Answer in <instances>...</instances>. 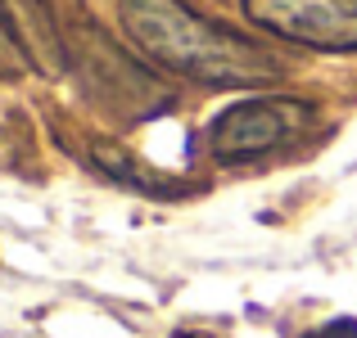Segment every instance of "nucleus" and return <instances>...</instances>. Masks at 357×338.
<instances>
[{"label":"nucleus","instance_id":"obj_1","mask_svg":"<svg viewBox=\"0 0 357 338\" xmlns=\"http://www.w3.org/2000/svg\"><path fill=\"white\" fill-rule=\"evenodd\" d=\"M118 23L149 63L204 86L236 90L285 77V63L271 50L218 18H204L185 0H118Z\"/></svg>","mask_w":357,"mask_h":338},{"label":"nucleus","instance_id":"obj_2","mask_svg":"<svg viewBox=\"0 0 357 338\" xmlns=\"http://www.w3.org/2000/svg\"><path fill=\"white\" fill-rule=\"evenodd\" d=\"M68 59L73 68L82 72V86L96 104H105L109 113H118L122 122H136V118H154L158 108L172 104L163 86L140 68L131 54H122L96 23H77L68 41Z\"/></svg>","mask_w":357,"mask_h":338},{"label":"nucleus","instance_id":"obj_3","mask_svg":"<svg viewBox=\"0 0 357 338\" xmlns=\"http://www.w3.org/2000/svg\"><path fill=\"white\" fill-rule=\"evenodd\" d=\"M312 118H317V108L307 99H289V95L240 99V104L222 108L208 122V154L218 163H249V158H262L271 149H280Z\"/></svg>","mask_w":357,"mask_h":338},{"label":"nucleus","instance_id":"obj_4","mask_svg":"<svg viewBox=\"0 0 357 338\" xmlns=\"http://www.w3.org/2000/svg\"><path fill=\"white\" fill-rule=\"evenodd\" d=\"M244 18L280 41L357 54V0H240Z\"/></svg>","mask_w":357,"mask_h":338},{"label":"nucleus","instance_id":"obj_5","mask_svg":"<svg viewBox=\"0 0 357 338\" xmlns=\"http://www.w3.org/2000/svg\"><path fill=\"white\" fill-rule=\"evenodd\" d=\"M0 14H5L27 68H36L41 77H59L68 68V41L59 32L50 0H0Z\"/></svg>","mask_w":357,"mask_h":338},{"label":"nucleus","instance_id":"obj_6","mask_svg":"<svg viewBox=\"0 0 357 338\" xmlns=\"http://www.w3.org/2000/svg\"><path fill=\"white\" fill-rule=\"evenodd\" d=\"M91 154H96V163H100V172H109L114 181H122V185H131V190H140V194H176L181 185H172V181H163V176H154L149 167H140V163H131L122 149H114V145H91Z\"/></svg>","mask_w":357,"mask_h":338},{"label":"nucleus","instance_id":"obj_7","mask_svg":"<svg viewBox=\"0 0 357 338\" xmlns=\"http://www.w3.org/2000/svg\"><path fill=\"white\" fill-rule=\"evenodd\" d=\"M303 338H357V321H353V316H340V321H331V325L307 330Z\"/></svg>","mask_w":357,"mask_h":338},{"label":"nucleus","instance_id":"obj_8","mask_svg":"<svg viewBox=\"0 0 357 338\" xmlns=\"http://www.w3.org/2000/svg\"><path fill=\"white\" fill-rule=\"evenodd\" d=\"M0 63H23V50H18V41H14V32H9V23H5V14H0ZM27 68V63H23Z\"/></svg>","mask_w":357,"mask_h":338}]
</instances>
